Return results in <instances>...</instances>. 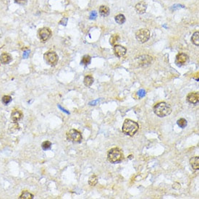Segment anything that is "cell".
<instances>
[{"label":"cell","mask_w":199,"mask_h":199,"mask_svg":"<svg viewBox=\"0 0 199 199\" xmlns=\"http://www.w3.org/2000/svg\"><path fill=\"white\" fill-rule=\"evenodd\" d=\"M58 107H59V109H61V110H62V112H66V113H67V114H69V112H67V111H66V110H65V109H63V108H62V106H60V105H58Z\"/></svg>","instance_id":"836d02e7"},{"label":"cell","mask_w":199,"mask_h":199,"mask_svg":"<svg viewBox=\"0 0 199 199\" xmlns=\"http://www.w3.org/2000/svg\"><path fill=\"white\" fill-rule=\"evenodd\" d=\"M96 17H97V12H96V11H92L91 12L90 16H89V18H90L91 20H95Z\"/></svg>","instance_id":"83f0119b"},{"label":"cell","mask_w":199,"mask_h":199,"mask_svg":"<svg viewBox=\"0 0 199 199\" xmlns=\"http://www.w3.org/2000/svg\"><path fill=\"white\" fill-rule=\"evenodd\" d=\"M29 54H30V51H26V52H23V58L24 59H26V58H28V57Z\"/></svg>","instance_id":"d6a6232c"},{"label":"cell","mask_w":199,"mask_h":199,"mask_svg":"<svg viewBox=\"0 0 199 199\" xmlns=\"http://www.w3.org/2000/svg\"><path fill=\"white\" fill-rule=\"evenodd\" d=\"M150 30L146 28H142L138 30L135 33L136 39L140 43H146L150 39Z\"/></svg>","instance_id":"5b68a950"},{"label":"cell","mask_w":199,"mask_h":199,"mask_svg":"<svg viewBox=\"0 0 199 199\" xmlns=\"http://www.w3.org/2000/svg\"><path fill=\"white\" fill-rule=\"evenodd\" d=\"M52 36V30L49 28H42L38 31V37L42 43L47 41Z\"/></svg>","instance_id":"52a82bcc"},{"label":"cell","mask_w":199,"mask_h":199,"mask_svg":"<svg viewBox=\"0 0 199 199\" xmlns=\"http://www.w3.org/2000/svg\"><path fill=\"white\" fill-rule=\"evenodd\" d=\"M187 101L192 104H197L199 102V94L198 92L190 93L187 96Z\"/></svg>","instance_id":"8fae6325"},{"label":"cell","mask_w":199,"mask_h":199,"mask_svg":"<svg viewBox=\"0 0 199 199\" xmlns=\"http://www.w3.org/2000/svg\"><path fill=\"white\" fill-rule=\"evenodd\" d=\"M190 164H191V167L195 170H198L199 169V158L198 156H194V157L191 158L190 160Z\"/></svg>","instance_id":"2e32d148"},{"label":"cell","mask_w":199,"mask_h":199,"mask_svg":"<svg viewBox=\"0 0 199 199\" xmlns=\"http://www.w3.org/2000/svg\"><path fill=\"white\" fill-rule=\"evenodd\" d=\"M139 129V125L135 121L131 120H125L122 125V132L129 136H133Z\"/></svg>","instance_id":"6da1fadb"},{"label":"cell","mask_w":199,"mask_h":199,"mask_svg":"<svg viewBox=\"0 0 199 199\" xmlns=\"http://www.w3.org/2000/svg\"><path fill=\"white\" fill-rule=\"evenodd\" d=\"M123 158L124 156L122 151L118 148L111 149L107 153V159L111 163H120V162H122Z\"/></svg>","instance_id":"3957f363"},{"label":"cell","mask_w":199,"mask_h":199,"mask_svg":"<svg viewBox=\"0 0 199 199\" xmlns=\"http://www.w3.org/2000/svg\"><path fill=\"white\" fill-rule=\"evenodd\" d=\"M153 112L156 116L159 117H164L170 115L172 112V109L170 106L165 102H160L155 105L153 107Z\"/></svg>","instance_id":"7a4b0ae2"},{"label":"cell","mask_w":199,"mask_h":199,"mask_svg":"<svg viewBox=\"0 0 199 199\" xmlns=\"http://www.w3.org/2000/svg\"><path fill=\"white\" fill-rule=\"evenodd\" d=\"M67 20H68V19H67V17H63V18H62V20H61L60 21H59V24L65 26L67 25Z\"/></svg>","instance_id":"f546056e"},{"label":"cell","mask_w":199,"mask_h":199,"mask_svg":"<svg viewBox=\"0 0 199 199\" xmlns=\"http://www.w3.org/2000/svg\"><path fill=\"white\" fill-rule=\"evenodd\" d=\"M138 96L140 97H143L145 96V94H146V91L144 90H143V89H141V90H140L138 92Z\"/></svg>","instance_id":"4dcf8cb0"},{"label":"cell","mask_w":199,"mask_h":199,"mask_svg":"<svg viewBox=\"0 0 199 199\" xmlns=\"http://www.w3.org/2000/svg\"><path fill=\"white\" fill-rule=\"evenodd\" d=\"M120 40V36L118 34H114L111 36L110 39H109V43L112 46H115L118 43Z\"/></svg>","instance_id":"ffe728a7"},{"label":"cell","mask_w":199,"mask_h":199,"mask_svg":"<svg viewBox=\"0 0 199 199\" xmlns=\"http://www.w3.org/2000/svg\"><path fill=\"white\" fill-rule=\"evenodd\" d=\"M52 147V143L49 140H46V141L43 142L41 144V148L44 151H47L51 149Z\"/></svg>","instance_id":"484cf974"},{"label":"cell","mask_w":199,"mask_h":199,"mask_svg":"<svg viewBox=\"0 0 199 199\" xmlns=\"http://www.w3.org/2000/svg\"><path fill=\"white\" fill-rule=\"evenodd\" d=\"M44 61L47 65L52 67L57 65L58 60H59L58 55L54 51H49V52H46L44 55Z\"/></svg>","instance_id":"277c9868"},{"label":"cell","mask_w":199,"mask_h":199,"mask_svg":"<svg viewBox=\"0 0 199 199\" xmlns=\"http://www.w3.org/2000/svg\"><path fill=\"white\" fill-rule=\"evenodd\" d=\"M114 52H115V56L120 58L125 55L127 52V49L126 48L121 46V45L116 44L114 46Z\"/></svg>","instance_id":"30bf717a"},{"label":"cell","mask_w":199,"mask_h":199,"mask_svg":"<svg viewBox=\"0 0 199 199\" xmlns=\"http://www.w3.org/2000/svg\"><path fill=\"white\" fill-rule=\"evenodd\" d=\"M34 196L33 194H31L30 193H29L28 191H24L22 192L21 195L19 196L20 199H33Z\"/></svg>","instance_id":"ac0fdd59"},{"label":"cell","mask_w":199,"mask_h":199,"mask_svg":"<svg viewBox=\"0 0 199 199\" xmlns=\"http://www.w3.org/2000/svg\"><path fill=\"white\" fill-rule=\"evenodd\" d=\"M27 1L28 0H15V2L20 5H24L27 3Z\"/></svg>","instance_id":"f1b7e54d"},{"label":"cell","mask_w":199,"mask_h":199,"mask_svg":"<svg viewBox=\"0 0 199 199\" xmlns=\"http://www.w3.org/2000/svg\"><path fill=\"white\" fill-rule=\"evenodd\" d=\"M12 59V57L11 55H10L9 53H7V52H4V53H2L0 56V62L3 65H7V64L10 63V62Z\"/></svg>","instance_id":"5bb4252c"},{"label":"cell","mask_w":199,"mask_h":199,"mask_svg":"<svg viewBox=\"0 0 199 199\" xmlns=\"http://www.w3.org/2000/svg\"><path fill=\"white\" fill-rule=\"evenodd\" d=\"M151 61L152 57L149 56V55H143V56H140L135 59L136 64H138L139 67H143L150 65L151 63Z\"/></svg>","instance_id":"ba28073f"},{"label":"cell","mask_w":199,"mask_h":199,"mask_svg":"<svg viewBox=\"0 0 199 199\" xmlns=\"http://www.w3.org/2000/svg\"><path fill=\"white\" fill-rule=\"evenodd\" d=\"M67 140L73 143H80L82 141L81 133L75 129H72L67 133Z\"/></svg>","instance_id":"8992f818"},{"label":"cell","mask_w":199,"mask_h":199,"mask_svg":"<svg viewBox=\"0 0 199 199\" xmlns=\"http://www.w3.org/2000/svg\"><path fill=\"white\" fill-rule=\"evenodd\" d=\"M109 12H110L109 8L106 6L102 5L99 7V14L102 16H103V17H106V16L109 15Z\"/></svg>","instance_id":"e0dca14e"},{"label":"cell","mask_w":199,"mask_h":199,"mask_svg":"<svg viewBox=\"0 0 199 199\" xmlns=\"http://www.w3.org/2000/svg\"><path fill=\"white\" fill-rule=\"evenodd\" d=\"M146 9H147V4L146 2H144V1H140V2L138 3L135 5L136 12L140 15H142L146 12Z\"/></svg>","instance_id":"4fadbf2b"},{"label":"cell","mask_w":199,"mask_h":199,"mask_svg":"<svg viewBox=\"0 0 199 199\" xmlns=\"http://www.w3.org/2000/svg\"><path fill=\"white\" fill-rule=\"evenodd\" d=\"M115 21L120 25L123 24L125 22V17L122 14L117 15V16H115Z\"/></svg>","instance_id":"cb8c5ba5"},{"label":"cell","mask_w":199,"mask_h":199,"mask_svg":"<svg viewBox=\"0 0 199 199\" xmlns=\"http://www.w3.org/2000/svg\"><path fill=\"white\" fill-rule=\"evenodd\" d=\"M23 112L21 111L18 110V109H14L11 113V120L13 122H18L19 120L23 118Z\"/></svg>","instance_id":"7c38bea8"},{"label":"cell","mask_w":199,"mask_h":199,"mask_svg":"<svg viewBox=\"0 0 199 199\" xmlns=\"http://www.w3.org/2000/svg\"><path fill=\"white\" fill-rule=\"evenodd\" d=\"M189 60V57L188 55L185 53L178 54L175 58V63L178 66H182V65H186Z\"/></svg>","instance_id":"9c48e42d"},{"label":"cell","mask_w":199,"mask_h":199,"mask_svg":"<svg viewBox=\"0 0 199 199\" xmlns=\"http://www.w3.org/2000/svg\"><path fill=\"white\" fill-rule=\"evenodd\" d=\"M8 130L9 132L10 133H13V134L18 132L20 131V126H19L17 122H12V123H10L9 125Z\"/></svg>","instance_id":"9a60e30c"},{"label":"cell","mask_w":199,"mask_h":199,"mask_svg":"<svg viewBox=\"0 0 199 199\" xmlns=\"http://www.w3.org/2000/svg\"><path fill=\"white\" fill-rule=\"evenodd\" d=\"M180 184L178 183V182H175V183L173 184V185H172V188H174V189H176V190H178L180 188Z\"/></svg>","instance_id":"1f68e13d"},{"label":"cell","mask_w":199,"mask_h":199,"mask_svg":"<svg viewBox=\"0 0 199 199\" xmlns=\"http://www.w3.org/2000/svg\"><path fill=\"white\" fill-rule=\"evenodd\" d=\"M12 97L10 96H4L1 99V102L4 105H7L12 102Z\"/></svg>","instance_id":"4316f807"},{"label":"cell","mask_w":199,"mask_h":199,"mask_svg":"<svg viewBox=\"0 0 199 199\" xmlns=\"http://www.w3.org/2000/svg\"><path fill=\"white\" fill-rule=\"evenodd\" d=\"M191 41L196 45V46H199V32L197 31L193 33V35L191 37Z\"/></svg>","instance_id":"44dd1931"},{"label":"cell","mask_w":199,"mask_h":199,"mask_svg":"<svg viewBox=\"0 0 199 199\" xmlns=\"http://www.w3.org/2000/svg\"><path fill=\"white\" fill-rule=\"evenodd\" d=\"M98 183V177L96 175H93L89 178L88 184L91 186H95Z\"/></svg>","instance_id":"7402d4cb"},{"label":"cell","mask_w":199,"mask_h":199,"mask_svg":"<svg viewBox=\"0 0 199 199\" xmlns=\"http://www.w3.org/2000/svg\"><path fill=\"white\" fill-rule=\"evenodd\" d=\"M83 83L84 85L87 87H90L93 83V78L91 75H86L84 77V80H83Z\"/></svg>","instance_id":"d6986e66"},{"label":"cell","mask_w":199,"mask_h":199,"mask_svg":"<svg viewBox=\"0 0 199 199\" xmlns=\"http://www.w3.org/2000/svg\"><path fill=\"white\" fill-rule=\"evenodd\" d=\"M91 57L89 55H85V56L83 57L81 59V62H80V64L83 65H88L89 64L91 63Z\"/></svg>","instance_id":"603a6c76"},{"label":"cell","mask_w":199,"mask_h":199,"mask_svg":"<svg viewBox=\"0 0 199 199\" xmlns=\"http://www.w3.org/2000/svg\"><path fill=\"white\" fill-rule=\"evenodd\" d=\"M177 124H178V125L180 127V128H185V127L187 126L188 122H187V120L185 119H184V118H180V119L178 120Z\"/></svg>","instance_id":"d4e9b609"}]
</instances>
